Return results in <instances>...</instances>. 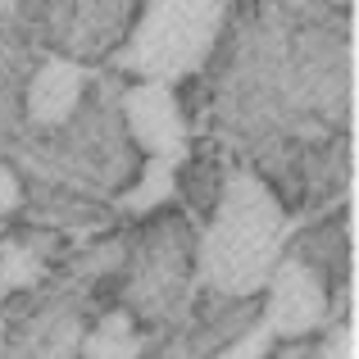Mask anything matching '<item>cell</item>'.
I'll use <instances>...</instances> for the list:
<instances>
[{"mask_svg": "<svg viewBox=\"0 0 359 359\" xmlns=\"http://www.w3.org/2000/svg\"><path fill=\"white\" fill-rule=\"evenodd\" d=\"M137 337H132V323L123 314H114V318H105V323L96 327V332L87 337V359H137Z\"/></svg>", "mask_w": 359, "mask_h": 359, "instance_id": "cell-7", "label": "cell"}, {"mask_svg": "<svg viewBox=\"0 0 359 359\" xmlns=\"http://www.w3.org/2000/svg\"><path fill=\"white\" fill-rule=\"evenodd\" d=\"M318 355L323 359H355V323H332L327 327V341H323Z\"/></svg>", "mask_w": 359, "mask_h": 359, "instance_id": "cell-8", "label": "cell"}, {"mask_svg": "<svg viewBox=\"0 0 359 359\" xmlns=\"http://www.w3.org/2000/svg\"><path fill=\"white\" fill-rule=\"evenodd\" d=\"M278 341H282V337H278V327H273V318L259 309V314H255L250 323H245L241 332L232 337V341L214 346L205 359H269V351H273Z\"/></svg>", "mask_w": 359, "mask_h": 359, "instance_id": "cell-6", "label": "cell"}, {"mask_svg": "<svg viewBox=\"0 0 359 359\" xmlns=\"http://www.w3.org/2000/svg\"><path fill=\"white\" fill-rule=\"evenodd\" d=\"M269 305L264 314L273 318L282 341H296V337H309L318 327H327V282L323 273L314 269V259H305L300 250H282V259L273 264L269 273Z\"/></svg>", "mask_w": 359, "mask_h": 359, "instance_id": "cell-4", "label": "cell"}, {"mask_svg": "<svg viewBox=\"0 0 359 359\" xmlns=\"http://www.w3.org/2000/svg\"><path fill=\"white\" fill-rule=\"evenodd\" d=\"M82 91H87V69L64 55H50L46 64H36L32 82H27V100H23V114L32 128L41 132H60L69 128L73 114L82 105Z\"/></svg>", "mask_w": 359, "mask_h": 359, "instance_id": "cell-5", "label": "cell"}, {"mask_svg": "<svg viewBox=\"0 0 359 359\" xmlns=\"http://www.w3.org/2000/svg\"><path fill=\"white\" fill-rule=\"evenodd\" d=\"M123 123H128L132 141L146 150V164L159 168H182L191 155V128L182 118L173 87H159V82H137V87L123 91Z\"/></svg>", "mask_w": 359, "mask_h": 359, "instance_id": "cell-3", "label": "cell"}, {"mask_svg": "<svg viewBox=\"0 0 359 359\" xmlns=\"http://www.w3.org/2000/svg\"><path fill=\"white\" fill-rule=\"evenodd\" d=\"M228 18V0H146L114 64L137 82L177 87L210 60Z\"/></svg>", "mask_w": 359, "mask_h": 359, "instance_id": "cell-2", "label": "cell"}, {"mask_svg": "<svg viewBox=\"0 0 359 359\" xmlns=\"http://www.w3.org/2000/svg\"><path fill=\"white\" fill-rule=\"evenodd\" d=\"M291 219L259 173L232 168L214 201V219L196 245V278L228 300H255L282 259Z\"/></svg>", "mask_w": 359, "mask_h": 359, "instance_id": "cell-1", "label": "cell"}, {"mask_svg": "<svg viewBox=\"0 0 359 359\" xmlns=\"http://www.w3.org/2000/svg\"><path fill=\"white\" fill-rule=\"evenodd\" d=\"M18 205H23V182H18V173L0 159V223H5Z\"/></svg>", "mask_w": 359, "mask_h": 359, "instance_id": "cell-9", "label": "cell"}, {"mask_svg": "<svg viewBox=\"0 0 359 359\" xmlns=\"http://www.w3.org/2000/svg\"><path fill=\"white\" fill-rule=\"evenodd\" d=\"M9 9H14V0H0V18H5V14H9Z\"/></svg>", "mask_w": 359, "mask_h": 359, "instance_id": "cell-10", "label": "cell"}]
</instances>
